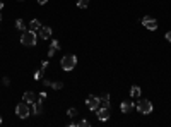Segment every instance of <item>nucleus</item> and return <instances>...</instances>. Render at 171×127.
I'll list each match as a JSON object with an SVG mask.
<instances>
[{"label": "nucleus", "instance_id": "bb28decb", "mask_svg": "<svg viewBox=\"0 0 171 127\" xmlns=\"http://www.w3.org/2000/svg\"><path fill=\"white\" fill-rule=\"evenodd\" d=\"M46 2H48V0H38V3H39V5H45Z\"/></svg>", "mask_w": 171, "mask_h": 127}, {"label": "nucleus", "instance_id": "9d476101", "mask_svg": "<svg viewBox=\"0 0 171 127\" xmlns=\"http://www.w3.org/2000/svg\"><path fill=\"white\" fill-rule=\"evenodd\" d=\"M133 108H135L133 101H122V105H120V110H122L123 114H128V112L133 110Z\"/></svg>", "mask_w": 171, "mask_h": 127}, {"label": "nucleus", "instance_id": "7ed1b4c3", "mask_svg": "<svg viewBox=\"0 0 171 127\" xmlns=\"http://www.w3.org/2000/svg\"><path fill=\"white\" fill-rule=\"evenodd\" d=\"M16 115L19 119H26L31 115V108H29V103H26V101H23V103H17L16 107Z\"/></svg>", "mask_w": 171, "mask_h": 127}, {"label": "nucleus", "instance_id": "1a4fd4ad", "mask_svg": "<svg viewBox=\"0 0 171 127\" xmlns=\"http://www.w3.org/2000/svg\"><path fill=\"white\" fill-rule=\"evenodd\" d=\"M43 112V101H34V103H31V114L33 115H41Z\"/></svg>", "mask_w": 171, "mask_h": 127}, {"label": "nucleus", "instance_id": "f3484780", "mask_svg": "<svg viewBox=\"0 0 171 127\" xmlns=\"http://www.w3.org/2000/svg\"><path fill=\"white\" fill-rule=\"evenodd\" d=\"M77 114H79V112H77V108H68V110H67V115H68L70 119L77 117Z\"/></svg>", "mask_w": 171, "mask_h": 127}, {"label": "nucleus", "instance_id": "f257e3e1", "mask_svg": "<svg viewBox=\"0 0 171 127\" xmlns=\"http://www.w3.org/2000/svg\"><path fill=\"white\" fill-rule=\"evenodd\" d=\"M36 41H38V36H36V31H31V29H26L21 36V43L24 46H34Z\"/></svg>", "mask_w": 171, "mask_h": 127}, {"label": "nucleus", "instance_id": "b1692460", "mask_svg": "<svg viewBox=\"0 0 171 127\" xmlns=\"http://www.w3.org/2000/svg\"><path fill=\"white\" fill-rule=\"evenodd\" d=\"M164 38H166V41H171V31L166 33V34H164Z\"/></svg>", "mask_w": 171, "mask_h": 127}, {"label": "nucleus", "instance_id": "a211bd4d", "mask_svg": "<svg viewBox=\"0 0 171 127\" xmlns=\"http://www.w3.org/2000/svg\"><path fill=\"white\" fill-rule=\"evenodd\" d=\"M87 5H89V0H79V2H77V7H79V9H86Z\"/></svg>", "mask_w": 171, "mask_h": 127}, {"label": "nucleus", "instance_id": "412c9836", "mask_svg": "<svg viewBox=\"0 0 171 127\" xmlns=\"http://www.w3.org/2000/svg\"><path fill=\"white\" fill-rule=\"evenodd\" d=\"M46 98H48V95H46L45 91H41V93H39V100H41V101H45Z\"/></svg>", "mask_w": 171, "mask_h": 127}, {"label": "nucleus", "instance_id": "6ab92c4d", "mask_svg": "<svg viewBox=\"0 0 171 127\" xmlns=\"http://www.w3.org/2000/svg\"><path fill=\"white\" fill-rule=\"evenodd\" d=\"M50 88H53V89H62V88H63V82H60V81H58V82H52V86H50Z\"/></svg>", "mask_w": 171, "mask_h": 127}, {"label": "nucleus", "instance_id": "c756f323", "mask_svg": "<svg viewBox=\"0 0 171 127\" xmlns=\"http://www.w3.org/2000/svg\"><path fill=\"white\" fill-rule=\"evenodd\" d=\"M0 124H2V117H0Z\"/></svg>", "mask_w": 171, "mask_h": 127}, {"label": "nucleus", "instance_id": "393cba45", "mask_svg": "<svg viewBox=\"0 0 171 127\" xmlns=\"http://www.w3.org/2000/svg\"><path fill=\"white\" fill-rule=\"evenodd\" d=\"M3 84L9 86V84H10V79H9V77H3Z\"/></svg>", "mask_w": 171, "mask_h": 127}, {"label": "nucleus", "instance_id": "4468645a", "mask_svg": "<svg viewBox=\"0 0 171 127\" xmlns=\"http://www.w3.org/2000/svg\"><path fill=\"white\" fill-rule=\"evenodd\" d=\"M39 28H41L39 21H38V19H31V23H29V28H28V29H31V31H39Z\"/></svg>", "mask_w": 171, "mask_h": 127}, {"label": "nucleus", "instance_id": "c85d7f7f", "mask_svg": "<svg viewBox=\"0 0 171 127\" xmlns=\"http://www.w3.org/2000/svg\"><path fill=\"white\" fill-rule=\"evenodd\" d=\"M0 24H2V14H0Z\"/></svg>", "mask_w": 171, "mask_h": 127}, {"label": "nucleus", "instance_id": "5701e85b", "mask_svg": "<svg viewBox=\"0 0 171 127\" xmlns=\"http://www.w3.org/2000/svg\"><path fill=\"white\" fill-rule=\"evenodd\" d=\"M46 67H48V60H43L41 62V71H45Z\"/></svg>", "mask_w": 171, "mask_h": 127}, {"label": "nucleus", "instance_id": "20e7f679", "mask_svg": "<svg viewBox=\"0 0 171 127\" xmlns=\"http://www.w3.org/2000/svg\"><path fill=\"white\" fill-rule=\"evenodd\" d=\"M137 110H139L142 115H149V114H152L154 107H152V103L149 100H140L139 103H137Z\"/></svg>", "mask_w": 171, "mask_h": 127}, {"label": "nucleus", "instance_id": "0eeeda50", "mask_svg": "<svg viewBox=\"0 0 171 127\" xmlns=\"http://www.w3.org/2000/svg\"><path fill=\"white\" fill-rule=\"evenodd\" d=\"M96 115H98V119H99L101 122H106L108 119H110V110H108V108H103V107H98L96 110Z\"/></svg>", "mask_w": 171, "mask_h": 127}, {"label": "nucleus", "instance_id": "2eb2a0df", "mask_svg": "<svg viewBox=\"0 0 171 127\" xmlns=\"http://www.w3.org/2000/svg\"><path fill=\"white\" fill-rule=\"evenodd\" d=\"M130 96L132 98H140V88L139 86H132V89H130Z\"/></svg>", "mask_w": 171, "mask_h": 127}, {"label": "nucleus", "instance_id": "dca6fc26", "mask_svg": "<svg viewBox=\"0 0 171 127\" xmlns=\"http://www.w3.org/2000/svg\"><path fill=\"white\" fill-rule=\"evenodd\" d=\"M16 28H17L19 31H26V23H24L23 19H17V21H16Z\"/></svg>", "mask_w": 171, "mask_h": 127}, {"label": "nucleus", "instance_id": "423d86ee", "mask_svg": "<svg viewBox=\"0 0 171 127\" xmlns=\"http://www.w3.org/2000/svg\"><path fill=\"white\" fill-rule=\"evenodd\" d=\"M86 105H87V108H89V110H96V108L99 107V98L94 96V95H89V96L86 98Z\"/></svg>", "mask_w": 171, "mask_h": 127}, {"label": "nucleus", "instance_id": "cd10ccee", "mask_svg": "<svg viewBox=\"0 0 171 127\" xmlns=\"http://www.w3.org/2000/svg\"><path fill=\"white\" fill-rule=\"evenodd\" d=\"M3 5H5V3H3L2 0H0V9H3Z\"/></svg>", "mask_w": 171, "mask_h": 127}, {"label": "nucleus", "instance_id": "9b49d317", "mask_svg": "<svg viewBox=\"0 0 171 127\" xmlns=\"http://www.w3.org/2000/svg\"><path fill=\"white\" fill-rule=\"evenodd\" d=\"M99 107L110 108V95H108V93H104V95L99 96Z\"/></svg>", "mask_w": 171, "mask_h": 127}, {"label": "nucleus", "instance_id": "4be33fe9", "mask_svg": "<svg viewBox=\"0 0 171 127\" xmlns=\"http://www.w3.org/2000/svg\"><path fill=\"white\" fill-rule=\"evenodd\" d=\"M41 74H43V71H36L34 72V79H41Z\"/></svg>", "mask_w": 171, "mask_h": 127}, {"label": "nucleus", "instance_id": "aec40b11", "mask_svg": "<svg viewBox=\"0 0 171 127\" xmlns=\"http://www.w3.org/2000/svg\"><path fill=\"white\" fill-rule=\"evenodd\" d=\"M79 127H89V120H86V119H82V120L79 122Z\"/></svg>", "mask_w": 171, "mask_h": 127}, {"label": "nucleus", "instance_id": "39448f33", "mask_svg": "<svg viewBox=\"0 0 171 127\" xmlns=\"http://www.w3.org/2000/svg\"><path fill=\"white\" fill-rule=\"evenodd\" d=\"M142 24L147 28L149 31H156V29H158V21H156L154 17H151V16H145L142 19Z\"/></svg>", "mask_w": 171, "mask_h": 127}, {"label": "nucleus", "instance_id": "ddd939ff", "mask_svg": "<svg viewBox=\"0 0 171 127\" xmlns=\"http://www.w3.org/2000/svg\"><path fill=\"white\" fill-rule=\"evenodd\" d=\"M23 101H26V103H34V101H36V95L33 91H26L23 95Z\"/></svg>", "mask_w": 171, "mask_h": 127}, {"label": "nucleus", "instance_id": "f8f14e48", "mask_svg": "<svg viewBox=\"0 0 171 127\" xmlns=\"http://www.w3.org/2000/svg\"><path fill=\"white\" fill-rule=\"evenodd\" d=\"M57 50H60V43H58V40H53L52 45H50V50H48V57H53Z\"/></svg>", "mask_w": 171, "mask_h": 127}, {"label": "nucleus", "instance_id": "f03ea898", "mask_svg": "<svg viewBox=\"0 0 171 127\" xmlns=\"http://www.w3.org/2000/svg\"><path fill=\"white\" fill-rule=\"evenodd\" d=\"M60 65L63 71H72V69L77 65V57L75 55H65L63 59L60 60Z\"/></svg>", "mask_w": 171, "mask_h": 127}, {"label": "nucleus", "instance_id": "a878e982", "mask_svg": "<svg viewBox=\"0 0 171 127\" xmlns=\"http://www.w3.org/2000/svg\"><path fill=\"white\" fill-rule=\"evenodd\" d=\"M45 86H52V81H50V79H45Z\"/></svg>", "mask_w": 171, "mask_h": 127}, {"label": "nucleus", "instance_id": "6e6552de", "mask_svg": "<svg viewBox=\"0 0 171 127\" xmlns=\"http://www.w3.org/2000/svg\"><path fill=\"white\" fill-rule=\"evenodd\" d=\"M39 38L41 40H50L52 38V28L50 26H41L39 28Z\"/></svg>", "mask_w": 171, "mask_h": 127}]
</instances>
